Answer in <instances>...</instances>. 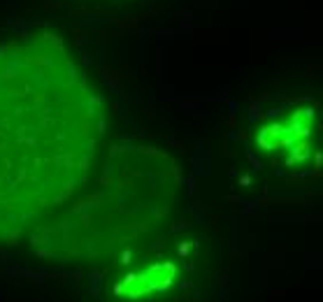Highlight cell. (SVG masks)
Segmentation results:
<instances>
[{"label":"cell","mask_w":323,"mask_h":302,"mask_svg":"<svg viewBox=\"0 0 323 302\" xmlns=\"http://www.w3.org/2000/svg\"><path fill=\"white\" fill-rule=\"evenodd\" d=\"M319 112L314 107H289L270 116L256 130V147L263 156L277 154L272 158L275 168H296L317 154Z\"/></svg>","instance_id":"3"},{"label":"cell","mask_w":323,"mask_h":302,"mask_svg":"<svg viewBox=\"0 0 323 302\" xmlns=\"http://www.w3.org/2000/svg\"><path fill=\"white\" fill-rule=\"evenodd\" d=\"M51 9L67 12L74 16L128 21L151 12L158 0H44Z\"/></svg>","instance_id":"4"},{"label":"cell","mask_w":323,"mask_h":302,"mask_svg":"<svg viewBox=\"0 0 323 302\" xmlns=\"http://www.w3.org/2000/svg\"><path fill=\"white\" fill-rule=\"evenodd\" d=\"M179 184L177 163L165 151L147 144L119 147L105 161V175L93 193L74 202L72 209H61L51 219L54 233L72 230V242L79 247H100L107 251L144 235L172 209Z\"/></svg>","instance_id":"2"},{"label":"cell","mask_w":323,"mask_h":302,"mask_svg":"<svg viewBox=\"0 0 323 302\" xmlns=\"http://www.w3.org/2000/svg\"><path fill=\"white\" fill-rule=\"evenodd\" d=\"M105 128V100L61 35L0 42V242L35 233L74 200Z\"/></svg>","instance_id":"1"}]
</instances>
